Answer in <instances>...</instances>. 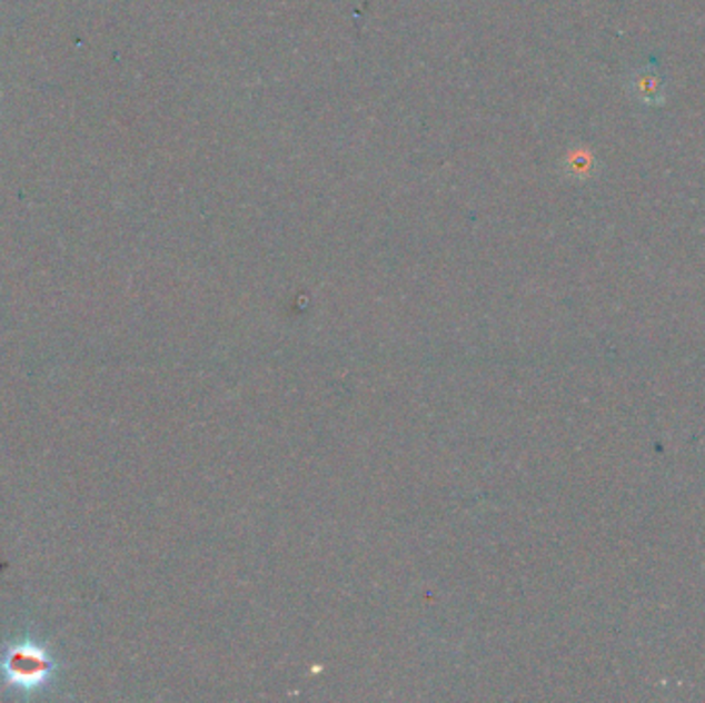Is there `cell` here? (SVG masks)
<instances>
[{"label": "cell", "instance_id": "6da1fadb", "mask_svg": "<svg viewBox=\"0 0 705 703\" xmlns=\"http://www.w3.org/2000/svg\"><path fill=\"white\" fill-rule=\"evenodd\" d=\"M7 673L13 679V683H40L48 673V662L42 656V652H14L7 661Z\"/></svg>", "mask_w": 705, "mask_h": 703}]
</instances>
